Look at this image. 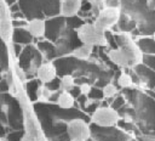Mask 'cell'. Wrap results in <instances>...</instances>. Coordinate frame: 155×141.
Here are the masks:
<instances>
[{
    "label": "cell",
    "mask_w": 155,
    "mask_h": 141,
    "mask_svg": "<svg viewBox=\"0 0 155 141\" xmlns=\"http://www.w3.org/2000/svg\"><path fill=\"white\" fill-rule=\"evenodd\" d=\"M17 63L18 66L25 72L27 80L33 79L36 75V70L40 67V64L45 61L41 52L36 47L35 44H28L24 45L21 55L17 57Z\"/></svg>",
    "instance_id": "6da1fadb"
},
{
    "label": "cell",
    "mask_w": 155,
    "mask_h": 141,
    "mask_svg": "<svg viewBox=\"0 0 155 141\" xmlns=\"http://www.w3.org/2000/svg\"><path fill=\"white\" fill-rule=\"evenodd\" d=\"M76 36L81 44H86L93 47H108L107 38L103 32H99L92 22H85L75 29Z\"/></svg>",
    "instance_id": "7a4b0ae2"
},
{
    "label": "cell",
    "mask_w": 155,
    "mask_h": 141,
    "mask_svg": "<svg viewBox=\"0 0 155 141\" xmlns=\"http://www.w3.org/2000/svg\"><path fill=\"white\" fill-rule=\"evenodd\" d=\"M86 119L75 117L65 124V134L69 141H88L91 139L92 129Z\"/></svg>",
    "instance_id": "3957f363"
},
{
    "label": "cell",
    "mask_w": 155,
    "mask_h": 141,
    "mask_svg": "<svg viewBox=\"0 0 155 141\" xmlns=\"http://www.w3.org/2000/svg\"><path fill=\"white\" fill-rule=\"evenodd\" d=\"M120 115L116 109L109 105H101L94 112L90 114V122L101 128H114L117 125Z\"/></svg>",
    "instance_id": "277c9868"
},
{
    "label": "cell",
    "mask_w": 155,
    "mask_h": 141,
    "mask_svg": "<svg viewBox=\"0 0 155 141\" xmlns=\"http://www.w3.org/2000/svg\"><path fill=\"white\" fill-rule=\"evenodd\" d=\"M121 16V10L120 7H115V6H105L103 7L94 17L93 19V24L94 27L99 30V32H107V30H111L116 23L119 22Z\"/></svg>",
    "instance_id": "5b68a950"
},
{
    "label": "cell",
    "mask_w": 155,
    "mask_h": 141,
    "mask_svg": "<svg viewBox=\"0 0 155 141\" xmlns=\"http://www.w3.org/2000/svg\"><path fill=\"white\" fill-rule=\"evenodd\" d=\"M12 30L13 26L10 6L5 2V0H0V38L7 44L11 41Z\"/></svg>",
    "instance_id": "8992f818"
},
{
    "label": "cell",
    "mask_w": 155,
    "mask_h": 141,
    "mask_svg": "<svg viewBox=\"0 0 155 141\" xmlns=\"http://www.w3.org/2000/svg\"><path fill=\"white\" fill-rule=\"evenodd\" d=\"M46 22V33H45V39L48 41L54 43L58 36L61 35V33L63 32V29L67 26L65 18L62 16H54L51 17L48 19H45Z\"/></svg>",
    "instance_id": "52a82bcc"
},
{
    "label": "cell",
    "mask_w": 155,
    "mask_h": 141,
    "mask_svg": "<svg viewBox=\"0 0 155 141\" xmlns=\"http://www.w3.org/2000/svg\"><path fill=\"white\" fill-rule=\"evenodd\" d=\"M35 78L41 84H47V83L54 80L56 78H58L57 68H56L54 63L52 61H44L40 64V67L38 68Z\"/></svg>",
    "instance_id": "ba28073f"
},
{
    "label": "cell",
    "mask_w": 155,
    "mask_h": 141,
    "mask_svg": "<svg viewBox=\"0 0 155 141\" xmlns=\"http://www.w3.org/2000/svg\"><path fill=\"white\" fill-rule=\"evenodd\" d=\"M82 9V0H59V16L68 18L79 15Z\"/></svg>",
    "instance_id": "9c48e42d"
},
{
    "label": "cell",
    "mask_w": 155,
    "mask_h": 141,
    "mask_svg": "<svg viewBox=\"0 0 155 141\" xmlns=\"http://www.w3.org/2000/svg\"><path fill=\"white\" fill-rule=\"evenodd\" d=\"M27 30L34 39H45L46 33V22L44 18H34L29 19L27 23Z\"/></svg>",
    "instance_id": "30bf717a"
},
{
    "label": "cell",
    "mask_w": 155,
    "mask_h": 141,
    "mask_svg": "<svg viewBox=\"0 0 155 141\" xmlns=\"http://www.w3.org/2000/svg\"><path fill=\"white\" fill-rule=\"evenodd\" d=\"M35 45H36V47L39 49V51L41 52V55H42V57H44L45 61H53V60H56V58L58 57V56H57V51H56L54 43L44 39V40L38 41Z\"/></svg>",
    "instance_id": "8fae6325"
},
{
    "label": "cell",
    "mask_w": 155,
    "mask_h": 141,
    "mask_svg": "<svg viewBox=\"0 0 155 141\" xmlns=\"http://www.w3.org/2000/svg\"><path fill=\"white\" fill-rule=\"evenodd\" d=\"M139 50L143 55H155V38L154 36H136L134 38Z\"/></svg>",
    "instance_id": "7c38bea8"
},
{
    "label": "cell",
    "mask_w": 155,
    "mask_h": 141,
    "mask_svg": "<svg viewBox=\"0 0 155 141\" xmlns=\"http://www.w3.org/2000/svg\"><path fill=\"white\" fill-rule=\"evenodd\" d=\"M11 41L21 44V45H28L34 41V38L30 35V33L27 30V28L19 27V28H13Z\"/></svg>",
    "instance_id": "4fadbf2b"
},
{
    "label": "cell",
    "mask_w": 155,
    "mask_h": 141,
    "mask_svg": "<svg viewBox=\"0 0 155 141\" xmlns=\"http://www.w3.org/2000/svg\"><path fill=\"white\" fill-rule=\"evenodd\" d=\"M75 97L69 91H59L56 105L62 109H73L75 108Z\"/></svg>",
    "instance_id": "5bb4252c"
},
{
    "label": "cell",
    "mask_w": 155,
    "mask_h": 141,
    "mask_svg": "<svg viewBox=\"0 0 155 141\" xmlns=\"http://www.w3.org/2000/svg\"><path fill=\"white\" fill-rule=\"evenodd\" d=\"M40 85H41V83H40L36 78L29 79V80H27V81L24 83V91H25L28 98H29L31 102H36V101H38Z\"/></svg>",
    "instance_id": "9a60e30c"
},
{
    "label": "cell",
    "mask_w": 155,
    "mask_h": 141,
    "mask_svg": "<svg viewBox=\"0 0 155 141\" xmlns=\"http://www.w3.org/2000/svg\"><path fill=\"white\" fill-rule=\"evenodd\" d=\"M93 49H94L93 46H90V45H86V44H79L70 52V56L79 60V61H86L92 56Z\"/></svg>",
    "instance_id": "2e32d148"
},
{
    "label": "cell",
    "mask_w": 155,
    "mask_h": 141,
    "mask_svg": "<svg viewBox=\"0 0 155 141\" xmlns=\"http://www.w3.org/2000/svg\"><path fill=\"white\" fill-rule=\"evenodd\" d=\"M117 85H119L120 88H122V89H128V88L136 86L132 74L125 72L124 69L120 72V75L117 77Z\"/></svg>",
    "instance_id": "e0dca14e"
},
{
    "label": "cell",
    "mask_w": 155,
    "mask_h": 141,
    "mask_svg": "<svg viewBox=\"0 0 155 141\" xmlns=\"http://www.w3.org/2000/svg\"><path fill=\"white\" fill-rule=\"evenodd\" d=\"M75 85V78L71 74H63L59 77V91H70Z\"/></svg>",
    "instance_id": "ac0fdd59"
},
{
    "label": "cell",
    "mask_w": 155,
    "mask_h": 141,
    "mask_svg": "<svg viewBox=\"0 0 155 141\" xmlns=\"http://www.w3.org/2000/svg\"><path fill=\"white\" fill-rule=\"evenodd\" d=\"M101 89H102L103 98H113V97H115V96L117 95V92H119L117 86H116L115 84H113L111 81L104 84Z\"/></svg>",
    "instance_id": "d6986e66"
},
{
    "label": "cell",
    "mask_w": 155,
    "mask_h": 141,
    "mask_svg": "<svg viewBox=\"0 0 155 141\" xmlns=\"http://www.w3.org/2000/svg\"><path fill=\"white\" fill-rule=\"evenodd\" d=\"M90 9H91V12L93 15V17H96V15L103 9L105 7V0H86Z\"/></svg>",
    "instance_id": "ffe728a7"
},
{
    "label": "cell",
    "mask_w": 155,
    "mask_h": 141,
    "mask_svg": "<svg viewBox=\"0 0 155 141\" xmlns=\"http://www.w3.org/2000/svg\"><path fill=\"white\" fill-rule=\"evenodd\" d=\"M143 64L149 67L150 69L155 70V55H143Z\"/></svg>",
    "instance_id": "44dd1931"
},
{
    "label": "cell",
    "mask_w": 155,
    "mask_h": 141,
    "mask_svg": "<svg viewBox=\"0 0 155 141\" xmlns=\"http://www.w3.org/2000/svg\"><path fill=\"white\" fill-rule=\"evenodd\" d=\"M79 85V89H80V94L84 95V96H87L92 89L93 85H91L90 83H81V84H78Z\"/></svg>",
    "instance_id": "7402d4cb"
},
{
    "label": "cell",
    "mask_w": 155,
    "mask_h": 141,
    "mask_svg": "<svg viewBox=\"0 0 155 141\" xmlns=\"http://www.w3.org/2000/svg\"><path fill=\"white\" fill-rule=\"evenodd\" d=\"M8 92V84H7V80L2 77L0 79V94H6Z\"/></svg>",
    "instance_id": "603a6c76"
},
{
    "label": "cell",
    "mask_w": 155,
    "mask_h": 141,
    "mask_svg": "<svg viewBox=\"0 0 155 141\" xmlns=\"http://www.w3.org/2000/svg\"><path fill=\"white\" fill-rule=\"evenodd\" d=\"M18 0H5V2L8 5V6H11V5H13V4H16Z\"/></svg>",
    "instance_id": "cb8c5ba5"
},
{
    "label": "cell",
    "mask_w": 155,
    "mask_h": 141,
    "mask_svg": "<svg viewBox=\"0 0 155 141\" xmlns=\"http://www.w3.org/2000/svg\"><path fill=\"white\" fill-rule=\"evenodd\" d=\"M0 141H6V140H5L4 137H0Z\"/></svg>",
    "instance_id": "d4e9b609"
},
{
    "label": "cell",
    "mask_w": 155,
    "mask_h": 141,
    "mask_svg": "<svg viewBox=\"0 0 155 141\" xmlns=\"http://www.w3.org/2000/svg\"><path fill=\"white\" fill-rule=\"evenodd\" d=\"M154 38H155V36H154Z\"/></svg>",
    "instance_id": "484cf974"
}]
</instances>
